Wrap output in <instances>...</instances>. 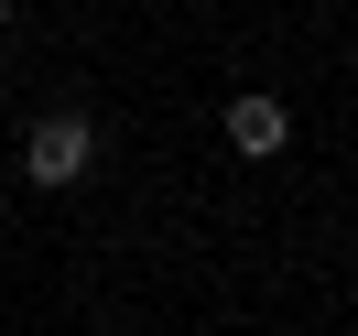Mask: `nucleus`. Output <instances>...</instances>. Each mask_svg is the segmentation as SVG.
Returning a JSON list of instances; mask_svg holds the SVG:
<instances>
[{
  "label": "nucleus",
  "mask_w": 358,
  "mask_h": 336,
  "mask_svg": "<svg viewBox=\"0 0 358 336\" xmlns=\"http://www.w3.org/2000/svg\"><path fill=\"white\" fill-rule=\"evenodd\" d=\"M22 174L44 184V196L87 184V174H98V119H87V109H44V119L22 131Z\"/></svg>",
  "instance_id": "nucleus-1"
},
{
  "label": "nucleus",
  "mask_w": 358,
  "mask_h": 336,
  "mask_svg": "<svg viewBox=\"0 0 358 336\" xmlns=\"http://www.w3.org/2000/svg\"><path fill=\"white\" fill-rule=\"evenodd\" d=\"M282 141H293V109H282V98H228V152L261 163V152H282Z\"/></svg>",
  "instance_id": "nucleus-2"
},
{
  "label": "nucleus",
  "mask_w": 358,
  "mask_h": 336,
  "mask_svg": "<svg viewBox=\"0 0 358 336\" xmlns=\"http://www.w3.org/2000/svg\"><path fill=\"white\" fill-rule=\"evenodd\" d=\"M11 11H22V0H0V22H11Z\"/></svg>",
  "instance_id": "nucleus-3"
}]
</instances>
